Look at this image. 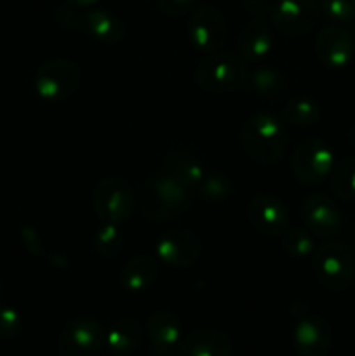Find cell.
<instances>
[{"label": "cell", "instance_id": "cell-8", "mask_svg": "<svg viewBox=\"0 0 355 356\" xmlns=\"http://www.w3.org/2000/svg\"><path fill=\"white\" fill-rule=\"evenodd\" d=\"M82 72L70 59H52L44 63L35 73V90L42 99L63 101L80 86Z\"/></svg>", "mask_w": 355, "mask_h": 356}, {"label": "cell", "instance_id": "cell-16", "mask_svg": "<svg viewBox=\"0 0 355 356\" xmlns=\"http://www.w3.org/2000/svg\"><path fill=\"white\" fill-rule=\"evenodd\" d=\"M247 219L263 235H281L289 226V211L275 195L260 193L247 205Z\"/></svg>", "mask_w": 355, "mask_h": 356}, {"label": "cell", "instance_id": "cell-4", "mask_svg": "<svg viewBox=\"0 0 355 356\" xmlns=\"http://www.w3.org/2000/svg\"><path fill=\"white\" fill-rule=\"evenodd\" d=\"M59 23L70 30L82 31L103 44H117L124 38V23L115 14L103 9H89L79 13V7L63 6L56 13Z\"/></svg>", "mask_w": 355, "mask_h": 356}, {"label": "cell", "instance_id": "cell-21", "mask_svg": "<svg viewBox=\"0 0 355 356\" xmlns=\"http://www.w3.org/2000/svg\"><path fill=\"white\" fill-rule=\"evenodd\" d=\"M159 266L150 256H136L124 264L120 271V285L129 292L146 291L155 282Z\"/></svg>", "mask_w": 355, "mask_h": 356}, {"label": "cell", "instance_id": "cell-18", "mask_svg": "<svg viewBox=\"0 0 355 356\" xmlns=\"http://www.w3.org/2000/svg\"><path fill=\"white\" fill-rule=\"evenodd\" d=\"M146 332H148L152 346L157 353L169 355L181 343L180 320L171 312L152 313L146 320Z\"/></svg>", "mask_w": 355, "mask_h": 356}, {"label": "cell", "instance_id": "cell-25", "mask_svg": "<svg viewBox=\"0 0 355 356\" xmlns=\"http://www.w3.org/2000/svg\"><path fill=\"white\" fill-rule=\"evenodd\" d=\"M331 190L341 200H355V156L340 160L331 170Z\"/></svg>", "mask_w": 355, "mask_h": 356}, {"label": "cell", "instance_id": "cell-6", "mask_svg": "<svg viewBox=\"0 0 355 356\" xmlns=\"http://www.w3.org/2000/svg\"><path fill=\"white\" fill-rule=\"evenodd\" d=\"M93 207L103 222L127 221L136 207L134 190L122 177H103L93 191Z\"/></svg>", "mask_w": 355, "mask_h": 356}, {"label": "cell", "instance_id": "cell-23", "mask_svg": "<svg viewBox=\"0 0 355 356\" xmlns=\"http://www.w3.org/2000/svg\"><path fill=\"white\" fill-rule=\"evenodd\" d=\"M246 87L258 97H263L268 101L281 99L287 90V83H285L282 73L271 66H260V68L254 70L247 79Z\"/></svg>", "mask_w": 355, "mask_h": 356}, {"label": "cell", "instance_id": "cell-22", "mask_svg": "<svg viewBox=\"0 0 355 356\" xmlns=\"http://www.w3.org/2000/svg\"><path fill=\"white\" fill-rule=\"evenodd\" d=\"M143 329L138 320L134 318H120L108 329L106 344L113 353L125 355L134 351L141 344Z\"/></svg>", "mask_w": 355, "mask_h": 356}, {"label": "cell", "instance_id": "cell-29", "mask_svg": "<svg viewBox=\"0 0 355 356\" xmlns=\"http://www.w3.org/2000/svg\"><path fill=\"white\" fill-rule=\"evenodd\" d=\"M319 9L336 24L355 19V0H320Z\"/></svg>", "mask_w": 355, "mask_h": 356}, {"label": "cell", "instance_id": "cell-12", "mask_svg": "<svg viewBox=\"0 0 355 356\" xmlns=\"http://www.w3.org/2000/svg\"><path fill=\"white\" fill-rule=\"evenodd\" d=\"M319 10L315 0H277L270 9V19L278 31L298 37L315 26Z\"/></svg>", "mask_w": 355, "mask_h": 356}, {"label": "cell", "instance_id": "cell-30", "mask_svg": "<svg viewBox=\"0 0 355 356\" xmlns=\"http://www.w3.org/2000/svg\"><path fill=\"white\" fill-rule=\"evenodd\" d=\"M19 332V313L13 308H0V339H14Z\"/></svg>", "mask_w": 355, "mask_h": 356}, {"label": "cell", "instance_id": "cell-3", "mask_svg": "<svg viewBox=\"0 0 355 356\" xmlns=\"http://www.w3.org/2000/svg\"><path fill=\"white\" fill-rule=\"evenodd\" d=\"M246 61L233 52H209L195 68V82L207 92H235L247 86Z\"/></svg>", "mask_w": 355, "mask_h": 356}, {"label": "cell", "instance_id": "cell-15", "mask_svg": "<svg viewBox=\"0 0 355 356\" xmlns=\"http://www.w3.org/2000/svg\"><path fill=\"white\" fill-rule=\"evenodd\" d=\"M157 257L171 268H188L200 256V242L188 229H171L157 242Z\"/></svg>", "mask_w": 355, "mask_h": 356}, {"label": "cell", "instance_id": "cell-5", "mask_svg": "<svg viewBox=\"0 0 355 356\" xmlns=\"http://www.w3.org/2000/svg\"><path fill=\"white\" fill-rule=\"evenodd\" d=\"M355 259L343 242H326L313 252V270L320 284L329 291H345L354 280Z\"/></svg>", "mask_w": 355, "mask_h": 356}, {"label": "cell", "instance_id": "cell-39", "mask_svg": "<svg viewBox=\"0 0 355 356\" xmlns=\"http://www.w3.org/2000/svg\"><path fill=\"white\" fill-rule=\"evenodd\" d=\"M354 278H355V266H354Z\"/></svg>", "mask_w": 355, "mask_h": 356}, {"label": "cell", "instance_id": "cell-9", "mask_svg": "<svg viewBox=\"0 0 355 356\" xmlns=\"http://www.w3.org/2000/svg\"><path fill=\"white\" fill-rule=\"evenodd\" d=\"M106 332L97 320L80 316L63 329L58 339L59 356H97L103 350Z\"/></svg>", "mask_w": 355, "mask_h": 356}, {"label": "cell", "instance_id": "cell-1", "mask_svg": "<svg viewBox=\"0 0 355 356\" xmlns=\"http://www.w3.org/2000/svg\"><path fill=\"white\" fill-rule=\"evenodd\" d=\"M134 197L136 207L146 219L167 221L187 209L190 190L166 170H159L139 183Z\"/></svg>", "mask_w": 355, "mask_h": 356}, {"label": "cell", "instance_id": "cell-33", "mask_svg": "<svg viewBox=\"0 0 355 356\" xmlns=\"http://www.w3.org/2000/svg\"><path fill=\"white\" fill-rule=\"evenodd\" d=\"M274 3L270 0H246V7L254 14H270V9Z\"/></svg>", "mask_w": 355, "mask_h": 356}, {"label": "cell", "instance_id": "cell-38", "mask_svg": "<svg viewBox=\"0 0 355 356\" xmlns=\"http://www.w3.org/2000/svg\"><path fill=\"white\" fill-rule=\"evenodd\" d=\"M354 40H355V26H354Z\"/></svg>", "mask_w": 355, "mask_h": 356}, {"label": "cell", "instance_id": "cell-10", "mask_svg": "<svg viewBox=\"0 0 355 356\" xmlns=\"http://www.w3.org/2000/svg\"><path fill=\"white\" fill-rule=\"evenodd\" d=\"M294 348L299 356H324L329 351L333 334L327 322L313 315L303 305H294Z\"/></svg>", "mask_w": 355, "mask_h": 356}, {"label": "cell", "instance_id": "cell-20", "mask_svg": "<svg viewBox=\"0 0 355 356\" xmlns=\"http://www.w3.org/2000/svg\"><path fill=\"white\" fill-rule=\"evenodd\" d=\"M162 170L176 177L181 184L188 188V190H197L198 184L205 177L207 170L202 165L200 160L194 155V153L187 152V149H173L164 156Z\"/></svg>", "mask_w": 355, "mask_h": 356}, {"label": "cell", "instance_id": "cell-35", "mask_svg": "<svg viewBox=\"0 0 355 356\" xmlns=\"http://www.w3.org/2000/svg\"><path fill=\"white\" fill-rule=\"evenodd\" d=\"M348 139H350V145H352V148L355 149V124L352 125V127H350V132H348Z\"/></svg>", "mask_w": 355, "mask_h": 356}, {"label": "cell", "instance_id": "cell-14", "mask_svg": "<svg viewBox=\"0 0 355 356\" xmlns=\"http://www.w3.org/2000/svg\"><path fill=\"white\" fill-rule=\"evenodd\" d=\"M355 40L347 28L340 24H327L319 31L315 40L317 58L327 68L340 70L354 59Z\"/></svg>", "mask_w": 355, "mask_h": 356}, {"label": "cell", "instance_id": "cell-13", "mask_svg": "<svg viewBox=\"0 0 355 356\" xmlns=\"http://www.w3.org/2000/svg\"><path fill=\"white\" fill-rule=\"evenodd\" d=\"M301 218L306 229L324 240H331L340 235L343 225L338 205L322 193H312L303 200Z\"/></svg>", "mask_w": 355, "mask_h": 356}, {"label": "cell", "instance_id": "cell-36", "mask_svg": "<svg viewBox=\"0 0 355 356\" xmlns=\"http://www.w3.org/2000/svg\"><path fill=\"white\" fill-rule=\"evenodd\" d=\"M155 356H169V355H162V353H157Z\"/></svg>", "mask_w": 355, "mask_h": 356}, {"label": "cell", "instance_id": "cell-28", "mask_svg": "<svg viewBox=\"0 0 355 356\" xmlns=\"http://www.w3.org/2000/svg\"><path fill=\"white\" fill-rule=\"evenodd\" d=\"M195 191L209 202H223L232 195L233 188L232 183L221 174L207 172Z\"/></svg>", "mask_w": 355, "mask_h": 356}, {"label": "cell", "instance_id": "cell-17", "mask_svg": "<svg viewBox=\"0 0 355 356\" xmlns=\"http://www.w3.org/2000/svg\"><path fill=\"white\" fill-rule=\"evenodd\" d=\"M274 45V33H271L270 24L263 17H254L249 23L244 24L239 33V40H237L240 56L247 61H261L270 54Z\"/></svg>", "mask_w": 355, "mask_h": 356}, {"label": "cell", "instance_id": "cell-34", "mask_svg": "<svg viewBox=\"0 0 355 356\" xmlns=\"http://www.w3.org/2000/svg\"><path fill=\"white\" fill-rule=\"evenodd\" d=\"M66 2L73 7H79V9H87V7L94 6V3H97L100 0H66Z\"/></svg>", "mask_w": 355, "mask_h": 356}, {"label": "cell", "instance_id": "cell-19", "mask_svg": "<svg viewBox=\"0 0 355 356\" xmlns=\"http://www.w3.org/2000/svg\"><path fill=\"white\" fill-rule=\"evenodd\" d=\"M232 343L219 330H197L184 337L178 346V356H230Z\"/></svg>", "mask_w": 355, "mask_h": 356}, {"label": "cell", "instance_id": "cell-24", "mask_svg": "<svg viewBox=\"0 0 355 356\" xmlns=\"http://www.w3.org/2000/svg\"><path fill=\"white\" fill-rule=\"evenodd\" d=\"M282 118L285 124L294 125V127H310L320 120V106L312 97H292L282 108Z\"/></svg>", "mask_w": 355, "mask_h": 356}, {"label": "cell", "instance_id": "cell-27", "mask_svg": "<svg viewBox=\"0 0 355 356\" xmlns=\"http://www.w3.org/2000/svg\"><path fill=\"white\" fill-rule=\"evenodd\" d=\"M282 247L289 256L296 259H305L310 254L315 252V242L313 235L308 229L291 228L282 233Z\"/></svg>", "mask_w": 355, "mask_h": 356}, {"label": "cell", "instance_id": "cell-2", "mask_svg": "<svg viewBox=\"0 0 355 356\" xmlns=\"http://www.w3.org/2000/svg\"><path fill=\"white\" fill-rule=\"evenodd\" d=\"M240 143L249 159L261 165H271L284 155L287 134L275 115L256 113L242 125Z\"/></svg>", "mask_w": 355, "mask_h": 356}, {"label": "cell", "instance_id": "cell-26", "mask_svg": "<svg viewBox=\"0 0 355 356\" xmlns=\"http://www.w3.org/2000/svg\"><path fill=\"white\" fill-rule=\"evenodd\" d=\"M93 243L97 256H101L103 259H110V257L117 256L120 252L124 236H122L118 225H115V222H103L97 228V232L94 233Z\"/></svg>", "mask_w": 355, "mask_h": 356}, {"label": "cell", "instance_id": "cell-11", "mask_svg": "<svg viewBox=\"0 0 355 356\" xmlns=\"http://www.w3.org/2000/svg\"><path fill=\"white\" fill-rule=\"evenodd\" d=\"M188 37L202 52H216L226 42V21L216 7L202 6L191 10L188 19Z\"/></svg>", "mask_w": 355, "mask_h": 356}, {"label": "cell", "instance_id": "cell-32", "mask_svg": "<svg viewBox=\"0 0 355 356\" xmlns=\"http://www.w3.org/2000/svg\"><path fill=\"white\" fill-rule=\"evenodd\" d=\"M21 236H23V242H24V245H26V249L30 250L33 256H42V254H44L40 238H38V235L33 232V229L23 228V232H21Z\"/></svg>", "mask_w": 355, "mask_h": 356}, {"label": "cell", "instance_id": "cell-31", "mask_svg": "<svg viewBox=\"0 0 355 356\" xmlns=\"http://www.w3.org/2000/svg\"><path fill=\"white\" fill-rule=\"evenodd\" d=\"M197 0H157V6L167 16H183L195 9Z\"/></svg>", "mask_w": 355, "mask_h": 356}, {"label": "cell", "instance_id": "cell-7", "mask_svg": "<svg viewBox=\"0 0 355 356\" xmlns=\"http://www.w3.org/2000/svg\"><path fill=\"white\" fill-rule=\"evenodd\" d=\"M334 155L329 146L317 138L303 139L291 156V170L296 179L306 186H315L331 176Z\"/></svg>", "mask_w": 355, "mask_h": 356}, {"label": "cell", "instance_id": "cell-37", "mask_svg": "<svg viewBox=\"0 0 355 356\" xmlns=\"http://www.w3.org/2000/svg\"><path fill=\"white\" fill-rule=\"evenodd\" d=\"M0 294H2V284H0Z\"/></svg>", "mask_w": 355, "mask_h": 356}]
</instances>
